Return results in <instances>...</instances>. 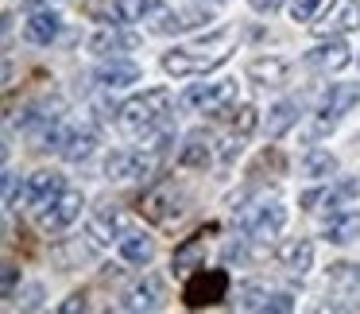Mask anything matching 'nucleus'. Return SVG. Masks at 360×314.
<instances>
[{
	"mask_svg": "<svg viewBox=\"0 0 360 314\" xmlns=\"http://www.w3.org/2000/svg\"><path fill=\"white\" fill-rule=\"evenodd\" d=\"M236 43V27H221L217 35H210L205 43H194V47H179L171 55H163V70L171 78H190V74H210L217 70L221 63L229 58Z\"/></svg>",
	"mask_w": 360,
	"mask_h": 314,
	"instance_id": "f257e3e1",
	"label": "nucleus"
},
{
	"mask_svg": "<svg viewBox=\"0 0 360 314\" xmlns=\"http://www.w3.org/2000/svg\"><path fill=\"white\" fill-rule=\"evenodd\" d=\"M167 113H171V89H148V94L120 105V128L124 132H148V128L163 125Z\"/></svg>",
	"mask_w": 360,
	"mask_h": 314,
	"instance_id": "f03ea898",
	"label": "nucleus"
},
{
	"mask_svg": "<svg viewBox=\"0 0 360 314\" xmlns=\"http://www.w3.org/2000/svg\"><path fill=\"white\" fill-rule=\"evenodd\" d=\"M225 295H229V272L225 268H202V272H194L186 280V287H182V303H186L190 310H198V306H213V303H221Z\"/></svg>",
	"mask_w": 360,
	"mask_h": 314,
	"instance_id": "7ed1b4c3",
	"label": "nucleus"
},
{
	"mask_svg": "<svg viewBox=\"0 0 360 314\" xmlns=\"http://www.w3.org/2000/svg\"><path fill=\"white\" fill-rule=\"evenodd\" d=\"M182 194L174 190V182H159L155 190H148V194L136 202V210H140L143 221H151V225H174V221L186 213V206H179Z\"/></svg>",
	"mask_w": 360,
	"mask_h": 314,
	"instance_id": "20e7f679",
	"label": "nucleus"
},
{
	"mask_svg": "<svg viewBox=\"0 0 360 314\" xmlns=\"http://www.w3.org/2000/svg\"><path fill=\"white\" fill-rule=\"evenodd\" d=\"M356 101H360V86H356V82H337V86H329V94L321 97L318 117H314L310 136H326L329 128H333L337 120H341V117H345V113H349Z\"/></svg>",
	"mask_w": 360,
	"mask_h": 314,
	"instance_id": "39448f33",
	"label": "nucleus"
},
{
	"mask_svg": "<svg viewBox=\"0 0 360 314\" xmlns=\"http://www.w3.org/2000/svg\"><path fill=\"white\" fill-rule=\"evenodd\" d=\"M236 101V82H213V86H190L182 94V105L186 109H202L205 117H225L233 113Z\"/></svg>",
	"mask_w": 360,
	"mask_h": 314,
	"instance_id": "423d86ee",
	"label": "nucleus"
},
{
	"mask_svg": "<svg viewBox=\"0 0 360 314\" xmlns=\"http://www.w3.org/2000/svg\"><path fill=\"white\" fill-rule=\"evenodd\" d=\"M283 225H287V210H283V202H259L256 210L244 218V233H248V241H271Z\"/></svg>",
	"mask_w": 360,
	"mask_h": 314,
	"instance_id": "0eeeda50",
	"label": "nucleus"
},
{
	"mask_svg": "<svg viewBox=\"0 0 360 314\" xmlns=\"http://www.w3.org/2000/svg\"><path fill=\"white\" fill-rule=\"evenodd\" d=\"M82 206H86V202H82L78 190H63L55 202L39 210V229H43V233H63V229L82 213Z\"/></svg>",
	"mask_w": 360,
	"mask_h": 314,
	"instance_id": "6e6552de",
	"label": "nucleus"
},
{
	"mask_svg": "<svg viewBox=\"0 0 360 314\" xmlns=\"http://www.w3.org/2000/svg\"><path fill=\"white\" fill-rule=\"evenodd\" d=\"M210 24V12L205 8H159L155 12V32L159 35H182L194 32V27Z\"/></svg>",
	"mask_w": 360,
	"mask_h": 314,
	"instance_id": "1a4fd4ad",
	"label": "nucleus"
},
{
	"mask_svg": "<svg viewBox=\"0 0 360 314\" xmlns=\"http://www.w3.org/2000/svg\"><path fill=\"white\" fill-rule=\"evenodd\" d=\"M360 27V0H333L326 20L314 24V35H345Z\"/></svg>",
	"mask_w": 360,
	"mask_h": 314,
	"instance_id": "9d476101",
	"label": "nucleus"
},
{
	"mask_svg": "<svg viewBox=\"0 0 360 314\" xmlns=\"http://www.w3.org/2000/svg\"><path fill=\"white\" fill-rule=\"evenodd\" d=\"M58 194H63V175L58 171H35V175H27L20 198H24L27 206H35V210H43V206H51Z\"/></svg>",
	"mask_w": 360,
	"mask_h": 314,
	"instance_id": "9b49d317",
	"label": "nucleus"
},
{
	"mask_svg": "<svg viewBox=\"0 0 360 314\" xmlns=\"http://www.w3.org/2000/svg\"><path fill=\"white\" fill-rule=\"evenodd\" d=\"M163 299H167L163 275H143V280L128 291L124 306H128V310H159V306H163Z\"/></svg>",
	"mask_w": 360,
	"mask_h": 314,
	"instance_id": "f8f14e48",
	"label": "nucleus"
},
{
	"mask_svg": "<svg viewBox=\"0 0 360 314\" xmlns=\"http://www.w3.org/2000/svg\"><path fill=\"white\" fill-rule=\"evenodd\" d=\"M279 264L287 268L290 275H306L314 264V244L306 241V237H295V241H287L279 249Z\"/></svg>",
	"mask_w": 360,
	"mask_h": 314,
	"instance_id": "ddd939ff",
	"label": "nucleus"
},
{
	"mask_svg": "<svg viewBox=\"0 0 360 314\" xmlns=\"http://www.w3.org/2000/svg\"><path fill=\"white\" fill-rule=\"evenodd\" d=\"M120 229H124V213L109 202L89 218V237H94L97 244H112V233H120Z\"/></svg>",
	"mask_w": 360,
	"mask_h": 314,
	"instance_id": "4468645a",
	"label": "nucleus"
},
{
	"mask_svg": "<svg viewBox=\"0 0 360 314\" xmlns=\"http://www.w3.org/2000/svg\"><path fill=\"white\" fill-rule=\"evenodd\" d=\"M248 78L259 82V86H283V82L290 78V63L287 58H252Z\"/></svg>",
	"mask_w": 360,
	"mask_h": 314,
	"instance_id": "2eb2a0df",
	"label": "nucleus"
},
{
	"mask_svg": "<svg viewBox=\"0 0 360 314\" xmlns=\"http://www.w3.org/2000/svg\"><path fill=\"white\" fill-rule=\"evenodd\" d=\"M58 16L55 12H35L32 20H27V27H24V35H27V43H39V47H51V43L58 39Z\"/></svg>",
	"mask_w": 360,
	"mask_h": 314,
	"instance_id": "dca6fc26",
	"label": "nucleus"
},
{
	"mask_svg": "<svg viewBox=\"0 0 360 314\" xmlns=\"http://www.w3.org/2000/svg\"><path fill=\"white\" fill-rule=\"evenodd\" d=\"M310 63L321 66V70H345V66L352 63V51L333 39V43H321L318 51H310Z\"/></svg>",
	"mask_w": 360,
	"mask_h": 314,
	"instance_id": "f3484780",
	"label": "nucleus"
},
{
	"mask_svg": "<svg viewBox=\"0 0 360 314\" xmlns=\"http://www.w3.org/2000/svg\"><path fill=\"white\" fill-rule=\"evenodd\" d=\"M326 237L333 244H352V241H360V210H349V213H341V218H333L326 225Z\"/></svg>",
	"mask_w": 360,
	"mask_h": 314,
	"instance_id": "a211bd4d",
	"label": "nucleus"
},
{
	"mask_svg": "<svg viewBox=\"0 0 360 314\" xmlns=\"http://www.w3.org/2000/svg\"><path fill=\"white\" fill-rule=\"evenodd\" d=\"M97 82H101L105 89L132 86V82H140V66H136V63H109V66L97 70Z\"/></svg>",
	"mask_w": 360,
	"mask_h": 314,
	"instance_id": "6ab92c4d",
	"label": "nucleus"
},
{
	"mask_svg": "<svg viewBox=\"0 0 360 314\" xmlns=\"http://www.w3.org/2000/svg\"><path fill=\"white\" fill-rule=\"evenodd\" d=\"M97 148V132L94 128H74L70 140L63 144V159H70V163H82V159H89Z\"/></svg>",
	"mask_w": 360,
	"mask_h": 314,
	"instance_id": "aec40b11",
	"label": "nucleus"
},
{
	"mask_svg": "<svg viewBox=\"0 0 360 314\" xmlns=\"http://www.w3.org/2000/svg\"><path fill=\"white\" fill-rule=\"evenodd\" d=\"M202 260H205V233H198V237H190L186 244L174 249L171 268L174 272H190V268H202Z\"/></svg>",
	"mask_w": 360,
	"mask_h": 314,
	"instance_id": "412c9836",
	"label": "nucleus"
},
{
	"mask_svg": "<svg viewBox=\"0 0 360 314\" xmlns=\"http://www.w3.org/2000/svg\"><path fill=\"white\" fill-rule=\"evenodd\" d=\"M210 159H213V151H210V140H205V136H190L179 151V167H194V171H205Z\"/></svg>",
	"mask_w": 360,
	"mask_h": 314,
	"instance_id": "4be33fe9",
	"label": "nucleus"
},
{
	"mask_svg": "<svg viewBox=\"0 0 360 314\" xmlns=\"http://www.w3.org/2000/svg\"><path fill=\"white\" fill-rule=\"evenodd\" d=\"M120 256H124L128 264H148V260L155 256V244H151V237L124 233V237H120Z\"/></svg>",
	"mask_w": 360,
	"mask_h": 314,
	"instance_id": "5701e85b",
	"label": "nucleus"
},
{
	"mask_svg": "<svg viewBox=\"0 0 360 314\" xmlns=\"http://www.w3.org/2000/svg\"><path fill=\"white\" fill-rule=\"evenodd\" d=\"M136 35H124V32H97L94 39H89V51L94 55H112V51H120V47H136Z\"/></svg>",
	"mask_w": 360,
	"mask_h": 314,
	"instance_id": "b1692460",
	"label": "nucleus"
},
{
	"mask_svg": "<svg viewBox=\"0 0 360 314\" xmlns=\"http://www.w3.org/2000/svg\"><path fill=\"white\" fill-rule=\"evenodd\" d=\"M89 256H94V252H89V244H82V237H74V241H63V244L55 249V260H58L63 268H82Z\"/></svg>",
	"mask_w": 360,
	"mask_h": 314,
	"instance_id": "393cba45",
	"label": "nucleus"
},
{
	"mask_svg": "<svg viewBox=\"0 0 360 314\" xmlns=\"http://www.w3.org/2000/svg\"><path fill=\"white\" fill-rule=\"evenodd\" d=\"M295 117H298V105L295 101H279L271 109V120H267V136H271V140H279V136L295 125Z\"/></svg>",
	"mask_w": 360,
	"mask_h": 314,
	"instance_id": "a878e982",
	"label": "nucleus"
},
{
	"mask_svg": "<svg viewBox=\"0 0 360 314\" xmlns=\"http://www.w3.org/2000/svg\"><path fill=\"white\" fill-rule=\"evenodd\" d=\"M82 12L89 20H105V24H120V8L117 0H82Z\"/></svg>",
	"mask_w": 360,
	"mask_h": 314,
	"instance_id": "bb28decb",
	"label": "nucleus"
},
{
	"mask_svg": "<svg viewBox=\"0 0 360 314\" xmlns=\"http://www.w3.org/2000/svg\"><path fill=\"white\" fill-rule=\"evenodd\" d=\"M132 167H136V151H112L105 159V175L109 179H132Z\"/></svg>",
	"mask_w": 360,
	"mask_h": 314,
	"instance_id": "cd10ccee",
	"label": "nucleus"
},
{
	"mask_svg": "<svg viewBox=\"0 0 360 314\" xmlns=\"http://www.w3.org/2000/svg\"><path fill=\"white\" fill-rule=\"evenodd\" d=\"M302 171L310 175V179H326V175L337 171V159L329 156V151H310V156H306V163H302Z\"/></svg>",
	"mask_w": 360,
	"mask_h": 314,
	"instance_id": "c85d7f7f",
	"label": "nucleus"
},
{
	"mask_svg": "<svg viewBox=\"0 0 360 314\" xmlns=\"http://www.w3.org/2000/svg\"><path fill=\"white\" fill-rule=\"evenodd\" d=\"M117 8H120V24H132V20H143L155 4L151 0H117Z\"/></svg>",
	"mask_w": 360,
	"mask_h": 314,
	"instance_id": "c756f323",
	"label": "nucleus"
},
{
	"mask_svg": "<svg viewBox=\"0 0 360 314\" xmlns=\"http://www.w3.org/2000/svg\"><path fill=\"white\" fill-rule=\"evenodd\" d=\"M256 125H259V113L252 109V105H240V109H236V120H233V128L240 136H252L256 132Z\"/></svg>",
	"mask_w": 360,
	"mask_h": 314,
	"instance_id": "7c9ffc66",
	"label": "nucleus"
},
{
	"mask_svg": "<svg viewBox=\"0 0 360 314\" xmlns=\"http://www.w3.org/2000/svg\"><path fill=\"white\" fill-rule=\"evenodd\" d=\"M318 8H321V0H295V4H290V16L295 20H314Z\"/></svg>",
	"mask_w": 360,
	"mask_h": 314,
	"instance_id": "2f4dec72",
	"label": "nucleus"
},
{
	"mask_svg": "<svg viewBox=\"0 0 360 314\" xmlns=\"http://www.w3.org/2000/svg\"><path fill=\"white\" fill-rule=\"evenodd\" d=\"M240 140H244V136H240V132H233L225 144H221V159H225V163H233V156L240 151Z\"/></svg>",
	"mask_w": 360,
	"mask_h": 314,
	"instance_id": "473e14b6",
	"label": "nucleus"
},
{
	"mask_svg": "<svg viewBox=\"0 0 360 314\" xmlns=\"http://www.w3.org/2000/svg\"><path fill=\"white\" fill-rule=\"evenodd\" d=\"M264 310H295V299L290 295H271V299H264Z\"/></svg>",
	"mask_w": 360,
	"mask_h": 314,
	"instance_id": "72a5a7b5",
	"label": "nucleus"
},
{
	"mask_svg": "<svg viewBox=\"0 0 360 314\" xmlns=\"http://www.w3.org/2000/svg\"><path fill=\"white\" fill-rule=\"evenodd\" d=\"M16 280H20V268H16V264H4V299H12Z\"/></svg>",
	"mask_w": 360,
	"mask_h": 314,
	"instance_id": "f704fd0d",
	"label": "nucleus"
},
{
	"mask_svg": "<svg viewBox=\"0 0 360 314\" xmlns=\"http://www.w3.org/2000/svg\"><path fill=\"white\" fill-rule=\"evenodd\" d=\"M86 295H70V299H66V303L63 306H58V310H63V314H78V310H86Z\"/></svg>",
	"mask_w": 360,
	"mask_h": 314,
	"instance_id": "c9c22d12",
	"label": "nucleus"
},
{
	"mask_svg": "<svg viewBox=\"0 0 360 314\" xmlns=\"http://www.w3.org/2000/svg\"><path fill=\"white\" fill-rule=\"evenodd\" d=\"M248 4H252V8H256V12H267V16L283 8V0H248Z\"/></svg>",
	"mask_w": 360,
	"mask_h": 314,
	"instance_id": "e433bc0d",
	"label": "nucleus"
},
{
	"mask_svg": "<svg viewBox=\"0 0 360 314\" xmlns=\"http://www.w3.org/2000/svg\"><path fill=\"white\" fill-rule=\"evenodd\" d=\"M39 299H43V287H32L27 299H24V306H39Z\"/></svg>",
	"mask_w": 360,
	"mask_h": 314,
	"instance_id": "4c0bfd02",
	"label": "nucleus"
}]
</instances>
